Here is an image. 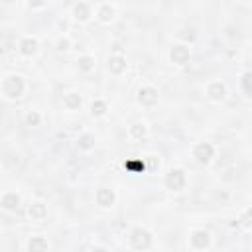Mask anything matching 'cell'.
<instances>
[{
    "instance_id": "6da1fadb",
    "label": "cell",
    "mask_w": 252,
    "mask_h": 252,
    "mask_svg": "<svg viewBox=\"0 0 252 252\" xmlns=\"http://www.w3.org/2000/svg\"><path fill=\"white\" fill-rule=\"evenodd\" d=\"M0 91H2L4 98H8V100H16V98L24 96V93H26V81H24L22 75H18V73H10V75H6V77L2 79Z\"/></svg>"
},
{
    "instance_id": "7a4b0ae2",
    "label": "cell",
    "mask_w": 252,
    "mask_h": 252,
    "mask_svg": "<svg viewBox=\"0 0 252 252\" xmlns=\"http://www.w3.org/2000/svg\"><path fill=\"white\" fill-rule=\"evenodd\" d=\"M163 185H165V189L171 191V193L183 191L185 185H187V175H185V171H183L181 167H171V169L165 173V177H163Z\"/></svg>"
},
{
    "instance_id": "3957f363",
    "label": "cell",
    "mask_w": 252,
    "mask_h": 252,
    "mask_svg": "<svg viewBox=\"0 0 252 252\" xmlns=\"http://www.w3.org/2000/svg\"><path fill=\"white\" fill-rule=\"evenodd\" d=\"M130 246L132 248H136V250H148V248H152V232L148 230V228H144V226H136V228H132L130 230Z\"/></svg>"
},
{
    "instance_id": "277c9868",
    "label": "cell",
    "mask_w": 252,
    "mask_h": 252,
    "mask_svg": "<svg viewBox=\"0 0 252 252\" xmlns=\"http://www.w3.org/2000/svg\"><path fill=\"white\" fill-rule=\"evenodd\" d=\"M191 59V47L185 45V43H173L169 47V63L177 65V67H183L187 65Z\"/></svg>"
},
{
    "instance_id": "5b68a950",
    "label": "cell",
    "mask_w": 252,
    "mask_h": 252,
    "mask_svg": "<svg viewBox=\"0 0 252 252\" xmlns=\"http://www.w3.org/2000/svg\"><path fill=\"white\" fill-rule=\"evenodd\" d=\"M193 158H195L197 163L209 165V163L213 161V158H215V146H213L211 142H199V144H195V148H193Z\"/></svg>"
},
{
    "instance_id": "8992f818",
    "label": "cell",
    "mask_w": 252,
    "mask_h": 252,
    "mask_svg": "<svg viewBox=\"0 0 252 252\" xmlns=\"http://www.w3.org/2000/svg\"><path fill=\"white\" fill-rule=\"evenodd\" d=\"M136 100H138V104H142V106H146V108L156 106L158 100H159L158 89L152 87V85H144V87H140L138 93H136Z\"/></svg>"
},
{
    "instance_id": "52a82bcc",
    "label": "cell",
    "mask_w": 252,
    "mask_h": 252,
    "mask_svg": "<svg viewBox=\"0 0 252 252\" xmlns=\"http://www.w3.org/2000/svg\"><path fill=\"white\" fill-rule=\"evenodd\" d=\"M18 51H20V55L26 57V59L35 57L37 51H39V39H37L35 35H24V37L18 41Z\"/></svg>"
},
{
    "instance_id": "ba28073f",
    "label": "cell",
    "mask_w": 252,
    "mask_h": 252,
    "mask_svg": "<svg viewBox=\"0 0 252 252\" xmlns=\"http://www.w3.org/2000/svg\"><path fill=\"white\" fill-rule=\"evenodd\" d=\"M205 94L213 102H222L226 98V85L222 81H209L205 87Z\"/></svg>"
},
{
    "instance_id": "9c48e42d",
    "label": "cell",
    "mask_w": 252,
    "mask_h": 252,
    "mask_svg": "<svg viewBox=\"0 0 252 252\" xmlns=\"http://www.w3.org/2000/svg\"><path fill=\"white\" fill-rule=\"evenodd\" d=\"M189 244L195 250H207L211 246V232L205 228H195L189 234Z\"/></svg>"
},
{
    "instance_id": "30bf717a",
    "label": "cell",
    "mask_w": 252,
    "mask_h": 252,
    "mask_svg": "<svg viewBox=\"0 0 252 252\" xmlns=\"http://www.w3.org/2000/svg\"><path fill=\"white\" fill-rule=\"evenodd\" d=\"M122 169L126 173L140 175V173H146L148 171V161H146V158H126L122 161Z\"/></svg>"
},
{
    "instance_id": "8fae6325",
    "label": "cell",
    "mask_w": 252,
    "mask_h": 252,
    "mask_svg": "<svg viewBox=\"0 0 252 252\" xmlns=\"http://www.w3.org/2000/svg\"><path fill=\"white\" fill-rule=\"evenodd\" d=\"M94 203H96L98 207H102V209L112 207V205L116 203V193H114V189H110V187H98V189L94 191Z\"/></svg>"
},
{
    "instance_id": "7c38bea8",
    "label": "cell",
    "mask_w": 252,
    "mask_h": 252,
    "mask_svg": "<svg viewBox=\"0 0 252 252\" xmlns=\"http://www.w3.org/2000/svg\"><path fill=\"white\" fill-rule=\"evenodd\" d=\"M73 18H75V22H79V24H87L91 18H93V6L89 4V2H85V0H79L75 6H73Z\"/></svg>"
},
{
    "instance_id": "4fadbf2b",
    "label": "cell",
    "mask_w": 252,
    "mask_h": 252,
    "mask_svg": "<svg viewBox=\"0 0 252 252\" xmlns=\"http://www.w3.org/2000/svg\"><path fill=\"white\" fill-rule=\"evenodd\" d=\"M94 18H96L100 24H112L114 18H116V8H114L110 2H102V4L96 6Z\"/></svg>"
},
{
    "instance_id": "5bb4252c",
    "label": "cell",
    "mask_w": 252,
    "mask_h": 252,
    "mask_svg": "<svg viewBox=\"0 0 252 252\" xmlns=\"http://www.w3.org/2000/svg\"><path fill=\"white\" fill-rule=\"evenodd\" d=\"M128 63H126V57L120 55V53H114L106 59V69L110 71V75H122L126 71Z\"/></svg>"
},
{
    "instance_id": "9a60e30c",
    "label": "cell",
    "mask_w": 252,
    "mask_h": 252,
    "mask_svg": "<svg viewBox=\"0 0 252 252\" xmlns=\"http://www.w3.org/2000/svg\"><path fill=\"white\" fill-rule=\"evenodd\" d=\"M28 217H30L32 220H35V222L45 220V219H47V205H45L43 201H33V203H30V207H28Z\"/></svg>"
},
{
    "instance_id": "2e32d148",
    "label": "cell",
    "mask_w": 252,
    "mask_h": 252,
    "mask_svg": "<svg viewBox=\"0 0 252 252\" xmlns=\"http://www.w3.org/2000/svg\"><path fill=\"white\" fill-rule=\"evenodd\" d=\"M0 205H2L4 211L14 213V211H18V207H20V195H18L16 191H4L2 197H0Z\"/></svg>"
},
{
    "instance_id": "e0dca14e",
    "label": "cell",
    "mask_w": 252,
    "mask_h": 252,
    "mask_svg": "<svg viewBox=\"0 0 252 252\" xmlns=\"http://www.w3.org/2000/svg\"><path fill=\"white\" fill-rule=\"evenodd\" d=\"M63 106L67 110H79L83 106V96L75 91H69V93L63 94Z\"/></svg>"
},
{
    "instance_id": "ac0fdd59",
    "label": "cell",
    "mask_w": 252,
    "mask_h": 252,
    "mask_svg": "<svg viewBox=\"0 0 252 252\" xmlns=\"http://www.w3.org/2000/svg\"><path fill=\"white\" fill-rule=\"evenodd\" d=\"M94 65H96V57L91 55V53H85V55H79L77 57V69L81 73H91L94 71Z\"/></svg>"
},
{
    "instance_id": "d6986e66",
    "label": "cell",
    "mask_w": 252,
    "mask_h": 252,
    "mask_svg": "<svg viewBox=\"0 0 252 252\" xmlns=\"http://www.w3.org/2000/svg\"><path fill=\"white\" fill-rule=\"evenodd\" d=\"M26 248H28L30 252H43V250H47V248H49V242H47V238H45V236L35 234V236H30V240H28Z\"/></svg>"
},
{
    "instance_id": "ffe728a7",
    "label": "cell",
    "mask_w": 252,
    "mask_h": 252,
    "mask_svg": "<svg viewBox=\"0 0 252 252\" xmlns=\"http://www.w3.org/2000/svg\"><path fill=\"white\" fill-rule=\"evenodd\" d=\"M89 112H91L93 118H102L108 112V102L102 100V98H94L91 102V106H89Z\"/></svg>"
},
{
    "instance_id": "44dd1931",
    "label": "cell",
    "mask_w": 252,
    "mask_h": 252,
    "mask_svg": "<svg viewBox=\"0 0 252 252\" xmlns=\"http://www.w3.org/2000/svg\"><path fill=\"white\" fill-rule=\"evenodd\" d=\"M128 136H130V140H138L140 142V140H144L148 136V126L144 122H134L128 128Z\"/></svg>"
},
{
    "instance_id": "7402d4cb",
    "label": "cell",
    "mask_w": 252,
    "mask_h": 252,
    "mask_svg": "<svg viewBox=\"0 0 252 252\" xmlns=\"http://www.w3.org/2000/svg\"><path fill=\"white\" fill-rule=\"evenodd\" d=\"M77 148H79L81 152H89V150H93V148H94V136L89 134V132L81 134V136L77 138Z\"/></svg>"
},
{
    "instance_id": "603a6c76",
    "label": "cell",
    "mask_w": 252,
    "mask_h": 252,
    "mask_svg": "<svg viewBox=\"0 0 252 252\" xmlns=\"http://www.w3.org/2000/svg\"><path fill=\"white\" fill-rule=\"evenodd\" d=\"M240 89H242V93L246 96L252 98V71L242 73V77H240Z\"/></svg>"
},
{
    "instance_id": "cb8c5ba5",
    "label": "cell",
    "mask_w": 252,
    "mask_h": 252,
    "mask_svg": "<svg viewBox=\"0 0 252 252\" xmlns=\"http://www.w3.org/2000/svg\"><path fill=\"white\" fill-rule=\"evenodd\" d=\"M24 122H26V126L35 128V126H39V124H41V114H39L37 110H28V114H26Z\"/></svg>"
},
{
    "instance_id": "d4e9b609",
    "label": "cell",
    "mask_w": 252,
    "mask_h": 252,
    "mask_svg": "<svg viewBox=\"0 0 252 252\" xmlns=\"http://www.w3.org/2000/svg\"><path fill=\"white\" fill-rule=\"evenodd\" d=\"M71 45H73V43H71V37H69V35H61V37L55 41V49H57L59 53L69 51V49H71Z\"/></svg>"
},
{
    "instance_id": "484cf974",
    "label": "cell",
    "mask_w": 252,
    "mask_h": 252,
    "mask_svg": "<svg viewBox=\"0 0 252 252\" xmlns=\"http://www.w3.org/2000/svg\"><path fill=\"white\" fill-rule=\"evenodd\" d=\"M236 224H240V226H244V228H250V226H252V209H246V211L238 217Z\"/></svg>"
},
{
    "instance_id": "4316f807",
    "label": "cell",
    "mask_w": 252,
    "mask_h": 252,
    "mask_svg": "<svg viewBox=\"0 0 252 252\" xmlns=\"http://www.w3.org/2000/svg\"><path fill=\"white\" fill-rule=\"evenodd\" d=\"M45 2H47V0H28V6H30V8H41Z\"/></svg>"
}]
</instances>
